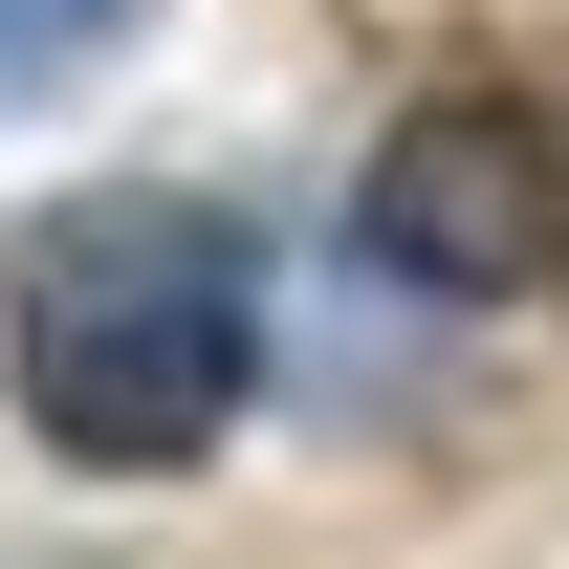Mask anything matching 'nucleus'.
Instances as JSON below:
<instances>
[{"instance_id":"f257e3e1","label":"nucleus","mask_w":569,"mask_h":569,"mask_svg":"<svg viewBox=\"0 0 569 569\" xmlns=\"http://www.w3.org/2000/svg\"><path fill=\"white\" fill-rule=\"evenodd\" d=\"M0 395L88 482H176L263 395V241L198 176H88L0 241Z\"/></svg>"},{"instance_id":"f03ea898","label":"nucleus","mask_w":569,"mask_h":569,"mask_svg":"<svg viewBox=\"0 0 569 569\" xmlns=\"http://www.w3.org/2000/svg\"><path fill=\"white\" fill-rule=\"evenodd\" d=\"M351 219L438 307H569V88H417L372 132Z\"/></svg>"},{"instance_id":"7ed1b4c3","label":"nucleus","mask_w":569,"mask_h":569,"mask_svg":"<svg viewBox=\"0 0 569 569\" xmlns=\"http://www.w3.org/2000/svg\"><path fill=\"white\" fill-rule=\"evenodd\" d=\"M110 22H132V0H0V67H22V88H67Z\"/></svg>"}]
</instances>
